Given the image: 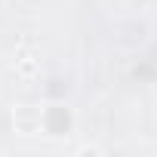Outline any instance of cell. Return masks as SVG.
<instances>
[{
	"mask_svg": "<svg viewBox=\"0 0 157 157\" xmlns=\"http://www.w3.org/2000/svg\"><path fill=\"white\" fill-rule=\"evenodd\" d=\"M71 126H74V117H71V111L65 105L43 108V132H49V136H68Z\"/></svg>",
	"mask_w": 157,
	"mask_h": 157,
	"instance_id": "obj_1",
	"label": "cell"
},
{
	"mask_svg": "<svg viewBox=\"0 0 157 157\" xmlns=\"http://www.w3.org/2000/svg\"><path fill=\"white\" fill-rule=\"evenodd\" d=\"M16 126H19V132H37V129L43 126V111H37V108H31V105L19 108V111H16Z\"/></svg>",
	"mask_w": 157,
	"mask_h": 157,
	"instance_id": "obj_2",
	"label": "cell"
}]
</instances>
